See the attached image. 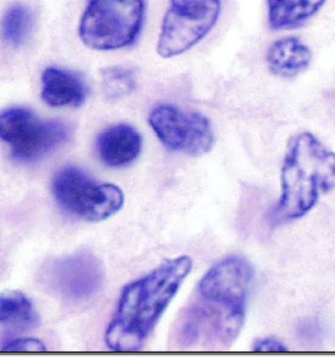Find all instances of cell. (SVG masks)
I'll return each instance as SVG.
<instances>
[{
    "instance_id": "ac0fdd59",
    "label": "cell",
    "mask_w": 335,
    "mask_h": 357,
    "mask_svg": "<svg viewBox=\"0 0 335 357\" xmlns=\"http://www.w3.org/2000/svg\"><path fill=\"white\" fill-rule=\"evenodd\" d=\"M252 350L255 352H288L289 349L278 337H265L254 341Z\"/></svg>"
},
{
    "instance_id": "3957f363",
    "label": "cell",
    "mask_w": 335,
    "mask_h": 357,
    "mask_svg": "<svg viewBox=\"0 0 335 357\" xmlns=\"http://www.w3.org/2000/svg\"><path fill=\"white\" fill-rule=\"evenodd\" d=\"M334 187V152L311 132L294 135L282 162L281 196L268 220L272 225H282L304 218Z\"/></svg>"
},
{
    "instance_id": "8fae6325",
    "label": "cell",
    "mask_w": 335,
    "mask_h": 357,
    "mask_svg": "<svg viewBox=\"0 0 335 357\" xmlns=\"http://www.w3.org/2000/svg\"><path fill=\"white\" fill-rule=\"evenodd\" d=\"M87 95V84L77 72L59 68L45 70L42 98L50 107H79L83 105Z\"/></svg>"
},
{
    "instance_id": "5bb4252c",
    "label": "cell",
    "mask_w": 335,
    "mask_h": 357,
    "mask_svg": "<svg viewBox=\"0 0 335 357\" xmlns=\"http://www.w3.org/2000/svg\"><path fill=\"white\" fill-rule=\"evenodd\" d=\"M0 321L8 328L25 331L36 327L40 318L27 296L15 291L0 298Z\"/></svg>"
},
{
    "instance_id": "7a4b0ae2",
    "label": "cell",
    "mask_w": 335,
    "mask_h": 357,
    "mask_svg": "<svg viewBox=\"0 0 335 357\" xmlns=\"http://www.w3.org/2000/svg\"><path fill=\"white\" fill-rule=\"evenodd\" d=\"M186 255L167 259L123 290L105 343L116 352L140 350L192 269Z\"/></svg>"
},
{
    "instance_id": "9a60e30c",
    "label": "cell",
    "mask_w": 335,
    "mask_h": 357,
    "mask_svg": "<svg viewBox=\"0 0 335 357\" xmlns=\"http://www.w3.org/2000/svg\"><path fill=\"white\" fill-rule=\"evenodd\" d=\"M32 29V15L26 7L15 5L3 17V34L7 44L20 47L26 40Z\"/></svg>"
},
{
    "instance_id": "7c38bea8",
    "label": "cell",
    "mask_w": 335,
    "mask_h": 357,
    "mask_svg": "<svg viewBox=\"0 0 335 357\" xmlns=\"http://www.w3.org/2000/svg\"><path fill=\"white\" fill-rule=\"evenodd\" d=\"M313 61V52L299 37H283L270 45L266 63L270 73L281 79H293L305 72Z\"/></svg>"
},
{
    "instance_id": "5b68a950",
    "label": "cell",
    "mask_w": 335,
    "mask_h": 357,
    "mask_svg": "<svg viewBox=\"0 0 335 357\" xmlns=\"http://www.w3.org/2000/svg\"><path fill=\"white\" fill-rule=\"evenodd\" d=\"M52 194L68 213L88 222L107 220L124 206V195L118 186L99 183L74 167H64L56 174Z\"/></svg>"
},
{
    "instance_id": "9c48e42d",
    "label": "cell",
    "mask_w": 335,
    "mask_h": 357,
    "mask_svg": "<svg viewBox=\"0 0 335 357\" xmlns=\"http://www.w3.org/2000/svg\"><path fill=\"white\" fill-rule=\"evenodd\" d=\"M50 286L62 298L81 301L91 298L102 286L103 268L88 253H79L59 259L48 272Z\"/></svg>"
},
{
    "instance_id": "52a82bcc",
    "label": "cell",
    "mask_w": 335,
    "mask_h": 357,
    "mask_svg": "<svg viewBox=\"0 0 335 357\" xmlns=\"http://www.w3.org/2000/svg\"><path fill=\"white\" fill-rule=\"evenodd\" d=\"M220 13V0H171L157 52L173 58L188 52L212 31Z\"/></svg>"
},
{
    "instance_id": "30bf717a",
    "label": "cell",
    "mask_w": 335,
    "mask_h": 357,
    "mask_svg": "<svg viewBox=\"0 0 335 357\" xmlns=\"http://www.w3.org/2000/svg\"><path fill=\"white\" fill-rule=\"evenodd\" d=\"M95 148L99 159L105 165L126 167L139 157L142 138L130 125H114L99 135Z\"/></svg>"
},
{
    "instance_id": "e0dca14e",
    "label": "cell",
    "mask_w": 335,
    "mask_h": 357,
    "mask_svg": "<svg viewBox=\"0 0 335 357\" xmlns=\"http://www.w3.org/2000/svg\"><path fill=\"white\" fill-rule=\"evenodd\" d=\"M3 352H42L46 351V345L33 337H19L10 339L1 347Z\"/></svg>"
},
{
    "instance_id": "4fadbf2b",
    "label": "cell",
    "mask_w": 335,
    "mask_h": 357,
    "mask_svg": "<svg viewBox=\"0 0 335 357\" xmlns=\"http://www.w3.org/2000/svg\"><path fill=\"white\" fill-rule=\"evenodd\" d=\"M327 0H267L268 22L274 31L292 30L309 20Z\"/></svg>"
},
{
    "instance_id": "8992f818",
    "label": "cell",
    "mask_w": 335,
    "mask_h": 357,
    "mask_svg": "<svg viewBox=\"0 0 335 357\" xmlns=\"http://www.w3.org/2000/svg\"><path fill=\"white\" fill-rule=\"evenodd\" d=\"M0 136L15 160L30 163L69 139L70 128L60 121L40 120L27 109L11 108L1 113Z\"/></svg>"
},
{
    "instance_id": "ba28073f",
    "label": "cell",
    "mask_w": 335,
    "mask_h": 357,
    "mask_svg": "<svg viewBox=\"0 0 335 357\" xmlns=\"http://www.w3.org/2000/svg\"><path fill=\"white\" fill-rule=\"evenodd\" d=\"M152 130L171 151L200 157L214 146L210 120L198 112H185L173 105H159L149 116Z\"/></svg>"
},
{
    "instance_id": "277c9868",
    "label": "cell",
    "mask_w": 335,
    "mask_h": 357,
    "mask_svg": "<svg viewBox=\"0 0 335 357\" xmlns=\"http://www.w3.org/2000/svg\"><path fill=\"white\" fill-rule=\"evenodd\" d=\"M143 15V0H89L79 25L81 42L95 50L125 48L137 40Z\"/></svg>"
},
{
    "instance_id": "2e32d148",
    "label": "cell",
    "mask_w": 335,
    "mask_h": 357,
    "mask_svg": "<svg viewBox=\"0 0 335 357\" xmlns=\"http://www.w3.org/2000/svg\"><path fill=\"white\" fill-rule=\"evenodd\" d=\"M102 89L110 99H118L130 96L136 89L135 74L132 70L122 66H110L101 71Z\"/></svg>"
},
{
    "instance_id": "6da1fadb",
    "label": "cell",
    "mask_w": 335,
    "mask_h": 357,
    "mask_svg": "<svg viewBox=\"0 0 335 357\" xmlns=\"http://www.w3.org/2000/svg\"><path fill=\"white\" fill-rule=\"evenodd\" d=\"M254 269L247 259L231 257L202 277L196 296L181 313L174 331L176 345L231 347L244 325Z\"/></svg>"
}]
</instances>
